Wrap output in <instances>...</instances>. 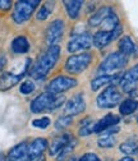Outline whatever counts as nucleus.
Returning a JSON list of instances; mask_svg holds the SVG:
<instances>
[{
    "mask_svg": "<svg viewBox=\"0 0 138 161\" xmlns=\"http://www.w3.org/2000/svg\"><path fill=\"white\" fill-rule=\"evenodd\" d=\"M31 67H32L31 65V59H27L23 68H22V70L19 73L4 72L2 75H0V91H8V90L13 88L17 83L21 82V79L28 73Z\"/></svg>",
    "mask_w": 138,
    "mask_h": 161,
    "instance_id": "8",
    "label": "nucleus"
},
{
    "mask_svg": "<svg viewBox=\"0 0 138 161\" xmlns=\"http://www.w3.org/2000/svg\"><path fill=\"white\" fill-rule=\"evenodd\" d=\"M118 161H134V158H133L132 156H124L123 158H120V160H118Z\"/></svg>",
    "mask_w": 138,
    "mask_h": 161,
    "instance_id": "35",
    "label": "nucleus"
},
{
    "mask_svg": "<svg viewBox=\"0 0 138 161\" xmlns=\"http://www.w3.org/2000/svg\"><path fill=\"white\" fill-rule=\"evenodd\" d=\"M91 63H92V54L86 51L69 56L64 64V69L70 74H81L91 65Z\"/></svg>",
    "mask_w": 138,
    "mask_h": 161,
    "instance_id": "6",
    "label": "nucleus"
},
{
    "mask_svg": "<svg viewBox=\"0 0 138 161\" xmlns=\"http://www.w3.org/2000/svg\"><path fill=\"white\" fill-rule=\"evenodd\" d=\"M78 161H101V158L93 152H87L78 158Z\"/></svg>",
    "mask_w": 138,
    "mask_h": 161,
    "instance_id": "32",
    "label": "nucleus"
},
{
    "mask_svg": "<svg viewBox=\"0 0 138 161\" xmlns=\"http://www.w3.org/2000/svg\"><path fill=\"white\" fill-rule=\"evenodd\" d=\"M7 157L9 161H28V143L26 141L19 142L9 150Z\"/></svg>",
    "mask_w": 138,
    "mask_h": 161,
    "instance_id": "17",
    "label": "nucleus"
},
{
    "mask_svg": "<svg viewBox=\"0 0 138 161\" xmlns=\"http://www.w3.org/2000/svg\"><path fill=\"white\" fill-rule=\"evenodd\" d=\"M78 85V80L73 77L68 75H56L52 78L46 86V92L54 93V95H63L65 91H69L74 88Z\"/></svg>",
    "mask_w": 138,
    "mask_h": 161,
    "instance_id": "7",
    "label": "nucleus"
},
{
    "mask_svg": "<svg viewBox=\"0 0 138 161\" xmlns=\"http://www.w3.org/2000/svg\"><path fill=\"white\" fill-rule=\"evenodd\" d=\"M64 30H65V23L60 18L54 19L47 26V28L45 31V41L49 44V46L56 45L59 40H62V37L64 35Z\"/></svg>",
    "mask_w": 138,
    "mask_h": 161,
    "instance_id": "10",
    "label": "nucleus"
},
{
    "mask_svg": "<svg viewBox=\"0 0 138 161\" xmlns=\"http://www.w3.org/2000/svg\"><path fill=\"white\" fill-rule=\"evenodd\" d=\"M65 12L68 14V17L70 19H77L80 17L81 9L83 7V2L82 0H64L63 2Z\"/></svg>",
    "mask_w": 138,
    "mask_h": 161,
    "instance_id": "22",
    "label": "nucleus"
},
{
    "mask_svg": "<svg viewBox=\"0 0 138 161\" xmlns=\"http://www.w3.org/2000/svg\"><path fill=\"white\" fill-rule=\"evenodd\" d=\"M75 145H77V139L74 138L72 142H69L60 152H59L58 155H56V158H55V161H65L68 157H70V155H72V152L74 151V147H75Z\"/></svg>",
    "mask_w": 138,
    "mask_h": 161,
    "instance_id": "27",
    "label": "nucleus"
},
{
    "mask_svg": "<svg viewBox=\"0 0 138 161\" xmlns=\"http://www.w3.org/2000/svg\"><path fill=\"white\" fill-rule=\"evenodd\" d=\"M60 46L58 44L51 45L47 47V50L37 59V62L31 67L30 75L36 80H42L45 77L51 72V69L58 63L59 58H60Z\"/></svg>",
    "mask_w": 138,
    "mask_h": 161,
    "instance_id": "1",
    "label": "nucleus"
},
{
    "mask_svg": "<svg viewBox=\"0 0 138 161\" xmlns=\"http://www.w3.org/2000/svg\"><path fill=\"white\" fill-rule=\"evenodd\" d=\"M137 65H138V64H137Z\"/></svg>",
    "mask_w": 138,
    "mask_h": 161,
    "instance_id": "41",
    "label": "nucleus"
},
{
    "mask_svg": "<svg viewBox=\"0 0 138 161\" xmlns=\"http://www.w3.org/2000/svg\"><path fill=\"white\" fill-rule=\"evenodd\" d=\"M137 153H138V148H137Z\"/></svg>",
    "mask_w": 138,
    "mask_h": 161,
    "instance_id": "40",
    "label": "nucleus"
},
{
    "mask_svg": "<svg viewBox=\"0 0 138 161\" xmlns=\"http://www.w3.org/2000/svg\"><path fill=\"white\" fill-rule=\"evenodd\" d=\"M54 8H55V2H45L42 5H40V9L37 10L36 19L37 21H46L51 15Z\"/></svg>",
    "mask_w": 138,
    "mask_h": 161,
    "instance_id": "23",
    "label": "nucleus"
},
{
    "mask_svg": "<svg viewBox=\"0 0 138 161\" xmlns=\"http://www.w3.org/2000/svg\"><path fill=\"white\" fill-rule=\"evenodd\" d=\"M5 65H7V58L4 55H0V73L3 72Z\"/></svg>",
    "mask_w": 138,
    "mask_h": 161,
    "instance_id": "34",
    "label": "nucleus"
},
{
    "mask_svg": "<svg viewBox=\"0 0 138 161\" xmlns=\"http://www.w3.org/2000/svg\"><path fill=\"white\" fill-rule=\"evenodd\" d=\"M111 41H114V37H113V33H111L110 31L100 30V31H97V32L92 36V45H93L96 49H104V47H106Z\"/></svg>",
    "mask_w": 138,
    "mask_h": 161,
    "instance_id": "19",
    "label": "nucleus"
},
{
    "mask_svg": "<svg viewBox=\"0 0 138 161\" xmlns=\"http://www.w3.org/2000/svg\"><path fill=\"white\" fill-rule=\"evenodd\" d=\"M49 148V142L46 138L37 137L28 143V161H35L44 156V152Z\"/></svg>",
    "mask_w": 138,
    "mask_h": 161,
    "instance_id": "12",
    "label": "nucleus"
},
{
    "mask_svg": "<svg viewBox=\"0 0 138 161\" xmlns=\"http://www.w3.org/2000/svg\"><path fill=\"white\" fill-rule=\"evenodd\" d=\"M122 74L116 73V74H104V75H97L91 80V90L92 91H97L104 86H110V85H115L120 82Z\"/></svg>",
    "mask_w": 138,
    "mask_h": 161,
    "instance_id": "14",
    "label": "nucleus"
},
{
    "mask_svg": "<svg viewBox=\"0 0 138 161\" xmlns=\"http://www.w3.org/2000/svg\"><path fill=\"white\" fill-rule=\"evenodd\" d=\"M31 124L33 128H37V129H46L51 124V119L49 116H41V118L33 119Z\"/></svg>",
    "mask_w": 138,
    "mask_h": 161,
    "instance_id": "30",
    "label": "nucleus"
},
{
    "mask_svg": "<svg viewBox=\"0 0 138 161\" xmlns=\"http://www.w3.org/2000/svg\"><path fill=\"white\" fill-rule=\"evenodd\" d=\"M0 161H9L7 156H4L3 153H0Z\"/></svg>",
    "mask_w": 138,
    "mask_h": 161,
    "instance_id": "36",
    "label": "nucleus"
},
{
    "mask_svg": "<svg viewBox=\"0 0 138 161\" xmlns=\"http://www.w3.org/2000/svg\"><path fill=\"white\" fill-rule=\"evenodd\" d=\"M13 7V3L10 0H0V10L2 12H8Z\"/></svg>",
    "mask_w": 138,
    "mask_h": 161,
    "instance_id": "33",
    "label": "nucleus"
},
{
    "mask_svg": "<svg viewBox=\"0 0 138 161\" xmlns=\"http://www.w3.org/2000/svg\"><path fill=\"white\" fill-rule=\"evenodd\" d=\"M118 51L124 56H138V46L134 44L130 36H122L118 42Z\"/></svg>",
    "mask_w": 138,
    "mask_h": 161,
    "instance_id": "16",
    "label": "nucleus"
},
{
    "mask_svg": "<svg viewBox=\"0 0 138 161\" xmlns=\"http://www.w3.org/2000/svg\"><path fill=\"white\" fill-rule=\"evenodd\" d=\"M113 13V9L110 7H101L98 8L90 18H88V26L90 27H98L101 26L102 22Z\"/></svg>",
    "mask_w": 138,
    "mask_h": 161,
    "instance_id": "20",
    "label": "nucleus"
},
{
    "mask_svg": "<svg viewBox=\"0 0 138 161\" xmlns=\"http://www.w3.org/2000/svg\"><path fill=\"white\" fill-rule=\"evenodd\" d=\"M137 148H138V143H137L135 139H128V141H125V142L120 143V146H119L120 152L125 153L127 156L137 153Z\"/></svg>",
    "mask_w": 138,
    "mask_h": 161,
    "instance_id": "25",
    "label": "nucleus"
},
{
    "mask_svg": "<svg viewBox=\"0 0 138 161\" xmlns=\"http://www.w3.org/2000/svg\"><path fill=\"white\" fill-rule=\"evenodd\" d=\"M137 123H138V116H137Z\"/></svg>",
    "mask_w": 138,
    "mask_h": 161,
    "instance_id": "39",
    "label": "nucleus"
},
{
    "mask_svg": "<svg viewBox=\"0 0 138 161\" xmlns=\"http://www.w3.org/2000/svg\"><path fill=\"white\" fill-rule=\"evenodd\" d=\"M116 145V138L114 136H105L97 139V146L101 148H111Z\"/></svg>",
    "mask_w": 138,
    "mask_h": 161,
    "instance_id": "28",
    "label": "nucleus"
},
{
    "mask_svg": "<svg viewBox=\"0 0 138 161\" xmlns=\"http://www.w3.org/2000/svg\"><path fill=\"white\" fill-rule=\"evenodd\" d=\"M41 4L40 0H18L14 4L12 19L15 25H23L33 15L37 7Z\"/></svg>",
    "mask_w": 138,
    "mask_h": 161,
    "instance_id": "4",
    "label": "nucleus"
},
{
    "mask_svg": "<svg viewBox=\"0 0 138 161\" xmlns=\"http://www.w3.org/2000/svg\"><path fill=\"white\" fill-rule=\"evenodd\" d=\"M138 108V101L134 98H127L119 104V113L122 115H130L133 114Z\"/></svg>",
    "mask_w": 138,
    "mask_h": 161,
    "instance_id": "24",
    "label": "nucleus"
},
{
    "mask_svg": "<svg viewBox=\"0 0 138 161\" xmlns=\"http://www.w3.org/2000/svg\"><path fill=\"white\" fill-rule=\"evenodd\" d=\"M91 46H92V36L88 32H82L70 38V41L67 45V50L68 53L72 54L80 51L86 53V50H90Z\"/></svg>",
    "mask_w": 138,
    "mask_h": 161,
    "instance_id": "9",
    "label": "nucleus"
},
{
    "mask_svg": "<svg viewBox=\"0 0 138 161\" xmlns=\"http://www.w3.org/2000/svg\"><path fill=\"white\" fill-rule=\"evenodd\" d=\"M10 49L14 54H26V53L30 51L31 45H30V41H28V38L26 36L19 35V36H17L12 40Z\"/></svg>",
    "mask_w": 138,
    "mask_h": 161,
    "instance_id": "21",
    "label": "nucleus"
},
{
    "mask_svg": "<svg viewBox=\"0 0 138 161\" xmlns=\"http://www.w3.org/2000/svg\"><path fill=\"white\" fill-rule=\"evenodd\" d=\"M68 161H78V158H75V157H69Z\"/></svg>",
    "mask_w": 138,
    "mask_h": 161,
    "instance_id": "38",
    "label": "nucleus"
},
{
    "mask_svg": "<svg viewBox=\"0 0 138 161\" xmlns=\"http://www.w3.org/2000/svg\"><path fill=\"white\" fill-rule=\"evenodd\" d=\"M120 25V21H119V18H118V15L113 12L106 19H105V21L102 22V30L104 31H113V30H115L118 26H119Z\"/></svg>",
    "mask_w": 138,
    "mask_h": 161,
    "instance_id": "26",
    "label": "nucleus"
},
{
    "mask_svg": "<svg viewBox=\"0 0 138 161\" xmlns=\"http://www.w3.org/2000/svg\"><path fill=\"white\" fill-rule=\"evenodd\" d=\"M137 83H138V65L130 68L128 72L122 74L119 85H120L123 92L130 93L132 91L135 90V85Z\"/></svg>",
    "mask_w": 138,
    "mask_h": 161,
    "instance_id": "13",
    "label": "nucleus"
},
{
    "mask_svg": "<svg viewBox=\"0 0 138 161\" xmlns=\"http://www.w3.org/2000/svg\"><path fill=\"white\" fill-rule=\"evenodd\" d=\"M128 64V58L120 54L119 51H115L109 54L97 68V74H116L119 70H122Z\"/></svg>",
    "mask_w": 138,
    "mask_h": 161,
    "instance_id": "3",
    "label": "nucleus"
},
{
    "mask_svg": "<svg viewBox=\"0 0 138 161\" xmlns=\"http://www.w3.org/2000/svg\"><path fill=\"white\" fill-rule=\"evenodd\" d=\"M35 88H36V86H35V83L32 82V80H30V79H27V80H25V82H22L21 83V87H19V92H21L22 95H31L33 91H35Z\"/></svg>",
    "mask_w": 138,
    "mask_h": 161,
    "instance_id": "31",
    "label": "nucleus"
},
{
    "mask_svg": "<svg viewBox=\"0 0 138 161\" xmlns=\"http://www.w3.org/2000/svg\"><path fill=\"white\" fill-rule=\"evenodd\" d=\"M64 95H54L50 92H42L32 100L30 110L33 114H40L44 111H55L65 104Z\"/></svg>",
    "mask_w": 138,
    "mask_h": 161,
    "instance_id": "2",
    "label": "nucleus"
},
{
    "mask_svg": "<svg viewBox=\"0 0 138 161\" xmlns=\"http://www.w3.org/2000/svg\"><path fill=\"white\" fill-rule=\"evenodd\" d=\"M72 123H73V118H72V116L63 115V116H60V118H58V120L55 122V129H56V130H63V129L68 128Z\"/></svg>",
    "mask_w": 138,
    "mask_h": 161,
    "instance_id": "29",
    "label": "nucleus"
},
{
    "mask_svg": "<svg viewBox=\"0 0 138 161\" xmlns=\"http://www.w3.org/2000/svg\"><path fill=\"white\" fill-rule=\"evenodd\" d=\"M120 122V118L115 114H108L104 118H101L98 122L93 123V133H102L108 128L115 127Z\"/></svg>",
    "mask_w": 138,
    "mask_h": 161,
    "instance_id": "18",
    "label": "nucleus"
},
{
    "mask_svg": "<svg viewBox=\"0 0 138 161\" xmlns=\"http://www.w3.org/2000/svg\"><path fill=\"white\" fill-rule=\"evenodd\" d=\"M86 110V101L83 98L82 93H77L74 96H72L68 101H65V106H64V114L68 116H75L80 115Z\"/></svg>",
    "mask_w": 138,
    "mask_h": 161,
    "instance_id": "11",
    "label": "nucleus"
},
{
    "mask_svg": "<svg viewBox=\"0 0 138 161\" xmlns=\"http://www.w3.org/2000/svg\"><path fill=\"white\" fill-rule=\"evenodd\" d=\"M73 139H74L73 134L72 133H68V132H65V133H63L60 136L55 137L52 139V142L50 143V146H49V155L50 156H56L69 142H72Z\"/></svg>",
    "mask_w": 138,
    "mask_h": 161,
    "instance_id": "15",
    "label": "nucleus"
},
{
    "mask_svg": "<svg viewBox=\"0 0 138 161\" xmlns=\"http://www.w3.org/2000/svg\"><path fill=\"white\" fill-rule=\"evenodd\" d=\"M35 161H46V158H45V156H41V157H38V158L35 160Z\"/></svg>",
    "mask_w": 138,
    "mask_h": 161,
    "instance_id": "37",
    "label": "nucleus"
},
{
    "mask_svg": "<svg viewBox=\"0 0 138 161\" xmlns=\"http://www.w3.org/2000/svg\"><path fill=\"white\" fill-rule=\"evenodd\" d=\"M122 103V92L115 85L108 86L96 97V105L100 109H113Z\"/></svg>",
    "mask_w": 138,
    "mask_h": 161,
    "instance_id": "5",
    "label": "nucleus"
}]
</instances>
